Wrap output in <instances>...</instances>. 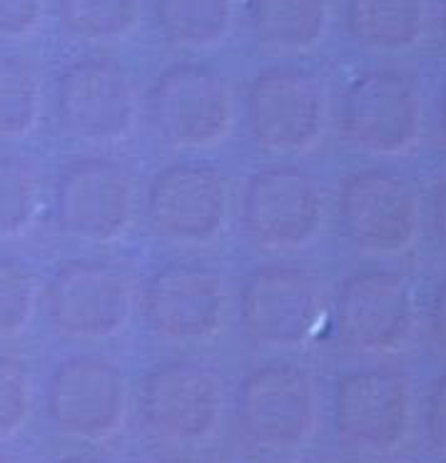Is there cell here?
<instances>
[{"mask_svg": "<svg viewBox=\"0 0 446 463\" xmlns=\"http://www.w3.org/2000/svg\"><path fill=\"white\" fill-rule=\"evenodd\" d=\"M414 421V392L404 373L369 366L342 373L332 399V426L345 451L386 456L402 449Z\"/></svg>", "mask_w": 446, "mask_h": 463, "instance_id": "cell-1", "label": "cell"}, {"mask_svg": "<svg viewBox=\"0 0 446 463\" xmlns=\"http://www.w3.org/2000/svg\"><path fill=\"white\" fill-rule=\"evenodd\" d=\"M329 100L322 80L302 68H267L247 90L244 120L260 150L307 155L322 142Z\"/></svg>", "mask_w": 446, "mask_h": 463, "instance_id": "cell-2", "label": "cell"}, {"mask_svg": "<svg viewBox=\"0 0 446 463\" xmlns=\"http://www.w3.org/2000/svg\"><path fill=\"white\" fill-rule=\"evenodd\" d=\"M150 120L175 150H213L232 132V88L200 62L170 65L150 90Z\"/></svg>", "mask_w": 446, "mask_h": 463, "instance_id": "cell-3", "label": "cell"}, {"mask_svg": "<svg viewBox=\"0 0 446 463\" xmlns=\"http://www.w3.org/2000/svg\"><path fill=\"white\" fill-rule=\"evenodd\" d=\"M422 125V95L404 72H362L342 92L337 128L352 150L379 157L404 155L419 142Z\"/></svg>", "mask_w": 446, "mask_h": 463, "instance_id": "cell-4", "label": "cell"}, {"mask_svg": "<svg viewBox=\"0 0 446 463\" xmlns=\"http://www.w3.org/2000/svg\"><path fill=\"white\" fill-rule=\"evenodd\" d=\"M234 413L250 443L267 451H297L317 431L315 379L289 362L257 366L237 386Z\"/></svg>", "mask_w": 446, "mask_h": 463, "instance_id": "cell-5", "label": "cell"}, {"mask_svg": "<svg viewBox=\"0 0 446 463\" xmlns=\"http://www.w3.org/2000/svg\"><path fill=\"white\" fill-rule=\"evenodd\" d=\"M138 411L155 439L173 446H200L213 439L223 421V382L204 364H160L142 376Z\"/></svg>", "mask_w": 446, "mask_h": 463, "instance_id": "cell-6", "label": "cell"}, {"mask_svg": "<svg viewBox=\"0 0 446 463\" xmlns=\"http://www.w3.org/2000/svg\"><path fill=\"white\" fill-rule=\"evenodd\" d=\"M325 322V292L315 274L292 264L254 269L240 292L242 332L264 349H299Z\"/></svg>", "mask_w": 446, "mask_h": 463, "instance_id": "cell-7", "label": "cell"}, {"mask_svg": "<svg viewBox=\"0 0 446 463\" xmlns=\"http://www.w3.org/2000/svg\"><path fill=\"white\" fill-rule=\"evenodd\" d=\"M342 234L359 252L394 257L419 237L422 202L412 182L392 170H359L339 187Z\"/></svg>", "mask_w": 446, "mask_h": 463, "instance_id": "cell-8", "label": "cell"}, {"mask_svg": "<svg viewBox=\"0 0 446 463\" xmlns=\"http://www.w3.org/2000/svg\"><path fill=\"white\" fill-rule=\"evenodd\" d=\"M319 182L297 167H264L244 184V234L267 252H299L325 230Z\"/></svg>", "mask_w": 446, "mask_h": 463, "instance_id": "cell-9", "label": "cell"}, {"mask_svg": "<svg viewBox=\"0 0 446 463\" xmlns=\"http://www.w3.org/2000/svg\"><path fill=\"white\" fill-rule=\"evenodd\" d=\"M230 294L223 274L204 264H167L147 279L142 319L147 332L177 346L213 342L223 334Z\"/></svg>", "mask_w": 446, "mask_h": 463, "instance_id": "cell-10", "label": "cell"}, {"mask_svg": "<svg viewBox=\"0 0 446 463\" xmlns=\"http://www.w3.org/2000/svg\"><path fill=\"white\" fill-rule=\"evenodd\" d=\"M145 212L150 230L163 242L180 247L210 244L227 227L230 187L210 162H173L150 182Z\"/></svg>", "mask_w": 446, "mask_h": 463, "instance_id": "cell-11", "label": "cell"}, {"mask_svg": "<svg viewBox=\"0 0 446 463\" xmlns=\"http://www.w3.org/2000/svg\"><path fill=\"white\" fill-rule=\"evenodd\" d=\"M339 342L356 354H399L412 342L416 307L412 284L392 269L346 277L335 299Z\"/></svg>", "mask_w": 446, "mask_h": 463, "instance_id": "cell-12", "label": "cell"}, {"mask_svg": "<svg viewBox=\"0 0 446 463\" xmlns=\"http://www.w3.org/2000/svg\"><path fill=\"white\" fill-rule=\"evenodd\" d=\"M128 382L115 364L72 356L58 364L45 392L48 419L68 439L88 443L118 436L128 419Z\"/></svg>", "mask_w": 446, "mask_h": 463, "instance_id": "cell-13", "label": "cell"}, {"mask_svg": "<svg viewBox=\"0 0 446 463\" xmlns=\"http://www.w3.org/2000/svg\"><path fill=\"white\" fill-rule=\"evenodd\" d=\"M135 297L128 277L100 262H68L45 287V314L71 339H110L130 324Z\"/></svg>", "mask_w": 446, "mask_h": 463, "instance_id": "cell-14", "label": "cell"}, {"mask_svg": "<svg viewBox=\"0 0 446 463\" xmlns=\"http://www.w3.org/2000/svg\"><path fill=\"white\" fill-rule=\"evenodd\" d=\"M55 108L65 132L85 142L122 140L138 118L132 78L120 62L108 58L68 65L55 85Z\"/></svg>", "mask_w": 446, "mask_h": 463, "instance_id": "cell-15", "label": "cell"}, {"mask_svg": "<svg viewBox=\"0 0 446 463\" xmlns=\"http://www.w3.org/2000/svg\"><path fill=\"white\" fill-rule=\"evenodd\" d=\"M135 217V184L110 160H81L62 172L55 187V222L81 242L122 240Z\"/></svg>", "mask_w": 446, "mask_h": 463, "instance_id": "cell-16", "label": "cell"}, {"mask_svg": "<svg viewBox=\"0 0 446 463\" xmlns=\"http://www.w3.org/2000/svg\"><path fill=\"white\" fill-rule=\"evenodd\" d=\"M250 25L264 48L312 52L325 43L332 21L329 0H250Z\"/></svg>", "mask_w": 446, "mask_h": 463, "instance_id": "cell-17", "label": "cell"}, {"mask_svg": "<svg viewBox=\"0 0 446 463\" xmlns=\"http://www.w3.org/2000/svg\"><path fill=\"white\" fill-rule=\"evenodd\" d=\"M346 31L365 51H414L426 33V0H346Z\"/></svg>", "mask_w": 446, "mask_h": 463, "instance_id": "cell-18", "label": "cell"}, {"mask_svg": "<svg viewBox=\"0 0 446 463\" xmlns=\"http://www.w3.org/2000/svg\"><path fill=\"white\" fill-rule=\"evenodd\" d=\"M155 23L185 51H217L232 33L234 0H153Z\"/></svg>", "mask_w": 446, "mask_h": 463, "instance_id": "cell-19", "label": "cell"}, {"mask_svg": "<svg viewBox=\"0 0 446 463\" xmlns=\"http://www.w3.org/2000/svg\"><path fill=\"white\" fill-rule=\"evenodd\" d=\"M43 112V82L31 62L0 55V140L35 130Z\"/></svg>", "mask_w": 446, "mask_h": 463, "instance_id": "cell-20", "label": "cell"}, {"mask_svg": "<svg viewBox=\"0 0 446 463\" xmlns=\"http://www.w3.org/2000/svg\"><path fill=\"white\" fill-rule=\"evenodd\" d=\"M62 28L85 43H120L140 25V0H58Z\"/></svg>", "mask_w": 446, "mask_h": 463, "instance_id": "cell-21", "label": "cell"}, {"mask_svg": "<svg viewBox=\"0 0 446 463\" xmlns=\"http://www.w3.org/2000/svg\"><path fill=\"white\" fill-rule=\"evenodd\" d=\"M41 207V180L33 165L18 157H0V240L28 230Z\"/></svg>", "mask_w": 446, "mask_h": 463, "instance_id": "cell-22", "label": "cell"}, {"mask_svg": "<svg viewBox=\"0 0 446 463\" xmlns=\"http://www.w3.org/2000/svg\"><path fill=\"white\" fill-rule=\"evenodd\" d=\"M38 284L33 272L18 260L0 257V339L25 332L35 312Z\"/></svg>", "mask_w": 446, "mask_h": 463, "instance_id": "cell-23", "label": "cell"}, {"mask_svg": "<svg viewBox=\"0 0 446 463\" xmlns=\"http://www.w3.org/2000/svg\"><path fill=\"white\" fill-rule=\"evenodd\" d=\"M33 413V379L25 364L0 354V441L11 439Z\"/></svg>", "mask_w": 446, "mask_h": 463, "instance_id": "cell-24", "label": "cell"}, {"mask_svg": "<svg viewBox=\"0 0 446 463\" xmlns=\"http://www.w3.org/2000/svg\"><path fill=\"white\" fill-rule=\"evenodd\" d=\"M45 0H0V38L18 41L41 28Z\"/></svg>", "mask_w": 446, "mask_h": 463, "instance_id": "cell-25", "label": "cell"}, {"mask_svg": "<svg viewBox=\"0 0 446 463\" xmlns=\"http://www.w3.org/2000/svg\"><path fill=\"white\" fill-rule=\"evenodd\" d=\"M422 426L429 449L446 456V373L439 376L426 393Z\"/></svg>", "mask_w": 446, "mask_h": 463, "instance_id": "cell-26", "label": "cell"}, {"mask_svg": "<svg viewBox=\"0 0 446 463\" xmlns=\"http://www.w3.org/2000/svg\"><path fill=\"white\" fill-rule=\"evenodd\" d=\"M426 329H429V339L434 344L436 352H441L446 356V277L436 284L434 294L429 299Z\"/></svg>", "mask_w": 446, "mask_h": 463, "instance_id": "cell-27", "label": "cell"}, {"mask_svg": "<svg viewBox=\"0 0 446 463\" xmlns=\"http://www.w3.org/2000/svg\"><path fill=\"white\" fill-rule=\"evenodd\" d=\"M432 224H434L439 242L446 247V180L436 187L434 200H432Z\"/></svg>", "mask_w": 446, "mask_h": 463, "instance_id": "cell-28", "label": "cell"}, {"mask_svg": "<svg viewBox=\"0 0 446 463\" xmlns=\"http://www.w3.org/2000/svg\"><path fill=\"white\" fill-rule=\"evenodd\" d=\"M436 132H439V142L446 150V88L439 98V110H436Z\"/></svg>", "mask_w": 446, "mask_h": 463, "instance_id": "cell-29", "label": "cell"}, {"mask_svg": "<svg viewBox=\"0 0 446 463\" xmlns=\"http://www.w3.org/2000/svg\"><path fill=\"white\" fill-rule=\"evenodd\" d=\"M436 18H439V35H441V43H444V48H446V0H439Z\"/></svg>", "mask_w": 446, "mask_h": 463, "instance_id": "cell-30", "label": "cell"}]
</instances>
